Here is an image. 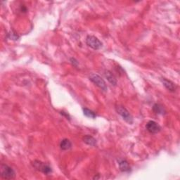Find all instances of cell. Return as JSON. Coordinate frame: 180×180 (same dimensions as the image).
<instances>
[{
	"label": "cell",
	"instance_id": "cell-1",
	"mask_svg": "<svg viewBox=\"0 0 180 180\" xmlns=\"http://www.w3.org/2000/svg\"><path fill=\"white\" fill-rule=\"evenodd\" d=\"M116 111L120 116H121L122 119L127 123L132 125L133 123V118L132 115L130 114V112L127 110L125 107L118 105L116 106Z\"/></svg>",
	"mask_w": 180,
	"mask_h": 180
},
{
	"label": "cell",
	"instance_id": "cell-2",
	"mask_svg": "<svg viewBox=\"0 0 180 180\" xmlns=\"http://www.w3.org/2000/svg\"><path fill=\"white\" fill-rule=\"evenodd\" d=\"M33 168L45 174H49L52 173V169L48 164H46L40 160H35L33 162Z\"/></svg>",
	"mask_w": 180,
	"mask_h": 180
},
{
	"label": "cell",
	"instance_id": "cell-3",
	"mask_svg": "<svg viewBox=\"0 0 180 180\" xmlns=\"http://www.w3.org/2000/svg\"><path fill=\"white\" fill-rule=\"evenodd\" d=\"M1 175L3 179H12L15 177V173L14 169L9 165L2 164L1 165Z\"/></svg>",
	"mask_w": 180,
	"mask_h": 180
},
{
	"label": "cell",
	"instance_id": "cell-4",
	"mask_svg": "<svg viewBox=\"0 0 180 180\" xmlns=\"http://www.w3.org/2000/svg\"><path fill=\"white\" fill-rule=\"evenodd\" d=\"M86 44L94 50H98L102 47L103 44L97 37L93 35H88L86 38Z\"/></svg>",
	"mask_w": 180,
	"mask_h": 180
},
{
	"label": "cell",
	"instance_id": "cell-5",
	"mask_svg": "<svg viewBox=\"0 0 180 180\" xmlns=\"http://www.w3.org/2000/svg\"><path fill=\"white\" fill-rule=\"evenodd\" d=\"M90 80L92 81L94 84L96 85L97 87H99L103 91H106L108 90V87L105 81L102 77L97 74H92L90 76Z\"/></svg>",
	"mask_w": 180,
	"mask_h": 180
},
{
	"label": "cell",
	"instance_id": "cell-6",
	"mask_svg": "<svg viewBox=\"0 0 180 180\" xmlns=\"http://www.w3.org/2000/svg\"><path fill=\"white\" fill-rule=\"evenodd\" d=\"M146 128L151 134H157L161 130V127L157 122L153 121H148L146 125Z\"/></svg>",
	"mask_w": 180,
	"mask_h": 180
},
{
	"label": "cell",
	"instance_id": "cell-7",
	"mask_svg": "<svg viewBox=\"0 0 180 180\" xmlns=\"http://www.w3.org/2000/svg\"><path fill=\"white\" fill-rule=\"evenodd\" d=\"M162 82H163V85L165 86L166 89H168L170 92H174L177 89V85L174 84V82H172L170 80H167L166 78H162L161 79Z\"/></svg>",
	"mask_w": 180,
	"mask_h": 180
},
{
	"label": "cell",
	"instance_id": "cell-8",
	"mask_svg": "<svg viewBox=\"0 0 180 180\" xmlns=\"http://www.w3.org/2000/svg\"><path fill=\"white\" fill-rule=\"evenodd\" d=\"M104 75L109 82L111 83L112 85L116 86L117 85V80L116 77L114 76V75L112 73V72L110 71V70H106L104 72Z\"/></svg>",
	"mask_w": 180,
	"mask_h": 180
},
{
	"label": "cell",
	"instance_id": "cell-9",
	"mask_svg": "<svg viewBox=\"0 0 180 180\" xmlns=\"http://www.w3.org/2000/svg\"><path fill=\"white\" fill-rule=\"evenodd\" d=\"M119 167L120 169L122 172H124V173H126V172H130L131 170V168L129 165L128 162L127 160H121L119 162Z\"/></svg>",
	"mask_w": 180,
	"mask_h": 180
},
{
	"label": "cell",
	"instance_id": "cell-10",
	"mask_svg": "<svg viewBox=\"0 0 180 180\" xmlns=\"http://www.w3.org/2000/svg\"><path fill=\"white\" fill-rule=\"evenodd\" d=\"M71 147H72V143L70 142V141L68 139H63L61 142V143H60V148L64 151L68 150Z\"/></svg>",
	"mask_w": 180,
	"mask_h": 180
},
{
	"label": "cell",
	"instance_id": "cell-11",
	"mask_svg": "<svg viewBox=\"0 0 180 180\" xmlns=\"http://www.w3.org/2000/svg\"><path fill=\"white\" fill-rule=\"evenodd\" d=\"M82 140L85 143L90 146L94 147V146L96 145V140L93 137L90 136V135H86V136L83 137Z\"/></svg>",
	"mask_w": 180,
	"mask_h": 180
},
{
	"label": "cell",
	"instance_id": "cell-12",
	"mask_svg": "<svg viewBox=\"0 0 180 180\" xmlns=\"http://www.w3.org/2000/svg\"><path fill=\"white\" fill-rule=\"evenodd\" d=\"M153 111L155 112L156 114H161L164 115L165 114L166 111L164 108V107L159 103H156L153 107Z\"/></svg>",
	"mask_w": 180,
	"mask_h": 180
},
{
	"label": "cell",
	"instance_id": "cell-13",
	"mask_svg": "<svg viewBox=\"0 0 180 180\" xmlns=\"http://www.w3.org/2000/svg\"><path fill=\"white\" fill-rule=\"evenodd\" d=\"M82 110H83V113H84L85 116H87L88 117V118H96V114L94 112H93L92 111H91L87 108H84Z\"/></svg>",
	"mask_w": 180,
	"mask_h": 180
},
{
	"label": "cell",
	"instance_id": "cell-14",
	"mask_svg": "<svg viewBox=\"0 0 180 180\" xmlns=\"http://www.w3.org/2000/svg\"><path fill=\"white\" fill-rule=\"evenodd\" d=\"M9 37L10 39H11V40H16L19 38V35L15 33H14L13 31H11V32H10L9 33Z\"/></svg>",
	"mask_w": 180,
	"mask_h": 180
},
{
	"label": "cell",
	"instance_id": "cell-15",
	"mask_svg": "<svg viewBox=\"0 0 180 180\" xmlns=\"http://www.w3.org/2000/svg\"><path fill=\"white\" fill-rule=\"evenodd\" d=\"M70 61H71L72 64H73V66H77V65L78 64V62L75 59H73V58L70 59Z\"/></svg>",
	"mask_w": 180,
	"mask_h": 180
}]
</instances>
